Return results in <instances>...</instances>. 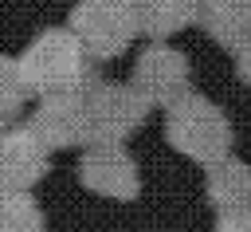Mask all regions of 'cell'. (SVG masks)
<instances>
[{"label": "cell", "instance_id": "6da1fadb", "mask_svg": "<svg viewBox=\"0 0 251 232\" xmlns=\"http://www.w3.org/2000/svg\"><path fill=\"white\" fill-rule=\"evenodd\" d=\"M20 67V79L27 87V94H63V90H82L90 87L98 75L86 59V51L78 47V39L67 31V28H47L39 31L24 55L16 59Z\"/></svg>", "mask_w": 251, "mask_h": 232}, {"label": "cell", "instance_id": "7a4b0ae2", "mask_svg": "<svg viewBox=\"0 0 251 232\" xmlns=\"http://www.w3.org/2000/svg\"><path fill=\"white\" fill-rule=\"evenodd\" d=\"M165 138L176 153L200 161V165H216L231 153V122L227 114L204 98V94H188L180 98L176 106H169V118H165Z\"/></svg>", "mask_w": 251, "mask_h": 232}, {"label": "cell", "instance_id": "3957f363", "mask_svg": "<svg viewBox=\"0 0 251 232\" xmlns=\"http://www.w3.org/2000/svg\"><path fill=\"white\" fill-rule=\"evenodd\" d=\"M67 31L78 39L86 59L98 63V59H118L133 43L137 24L126 0H78L71 8Z\"/></svg>", "mask_w": 251, "mask_h": 232}, {"label": "cell", "instance_id": "277c9868", "mask_svg": "<svg viewBox=\"0 0 251 232\" xmlns=\"http://www.w3.org/2000/svg\"><path fill=\"white\" fill-rule=\"evenodd\" d=\"M149 118L145 98L122 83H90L86 87V145H122Z\"/></svg>", "mask_w": 251, "mask_h": 232}, {"label": "cell", "instance_id": "5b68a950", "mask_svg": "<svg viewBox=\"0 0 251 232\" xmlns=\"http://www.w3.org/2000/svg\"><path fill=\"white\" fill-rule=\"evenodd\" d=\"M129 87L145 98L149 110L153 106L169 110V106H176L180 98L192 94V63H188L184 51H176L169 43H149L133 63Z\"/></svg>", "mask_w": 251, "mask_h": 232}, {"label": "cell", "instance_id": "8992f818", "mask_svg": "<svg viewBox=\"0 0 251 232\" xmlns=\"http://www.w3.org/2000/svg\"><path fill=\"white\" fill-rule=\"evenodd\" d=\"M51 169V149L31 126H0V193H27Z\"/></svg>", "mask_w": 251, "mask_h": 232}, {"label": "cell", "instance_id": "52a82bcc", "mask_svg": "<svg viewBox=\"0 0 251 232\" xmlns=\"http://www.w3.org/2000/svg\"><path fill=\"white\" fill-rule=\"evenodd\" d=\"M78 181L110 201H133L141 193V173L126 145H90L78 161Z\"/></svg>", "mask_w": 251, "mask_h": 232}, {"label": "cell", "instance_id": "ba28073f", "mask_svg": "<svg viewBox=\"0 0 251 232\" xmlns=\"http://www.w3.org/2000/svg\"><path fill=\"white\" fill-rule=\"evenodd\" d=\"M47 149H67V145H86V87L82 90H63L47 94L27 122Z\"/></svg>", "mask_w": 251, "mask_h": 232}, {"label": "cell", "instance_id": "9c48e42d", "mask_svg": "<svg viewBox=\"0 0 251 232\" xmlns=\"http://www.w3.org/2000/svg\"><path fill=\"white\" fill-rule=\"evenodd\" d=\"M196 24L235 55L251 43V0H196Z\"/></svg>", "mask_w": 251, "mask_h": 232}, {"label": "cell", "instance_id": "30bf717a", "mask_svg": "<svg viewBox=\"0 0 251 232\" xmlns=\"http://www.w3.org/2000/svg\"><path fill=\"white\" fill-rule=\"evenodd\" d=\"M133 12V24L153 43H165L169 35L184 31L196 20V0H126Z\"/></svg>", "mask_w": 251, "mask_h": 232}, {"label": "cell", "instance_id": "8fae6325", "mask_svg": "<svg viewBox=\"0 0 251 232\" xmlns=\"http://www.w3.org/2000/svg\"><path fill=\"white\" fill-rule=\"evenodd\" d=\"M204 193H208V201L216 204V212L251 208V165L239 161V157H224V161L208 165Z\"/></svg>", "mask_w": 251, "mask_h": 232}, {"label": "cell", "instance_id": "7c38bea8", "mask_svg": "<svg viewBox=\"0 0 251 232\" xmlns=\"http://www.w3.org/2000/svg\"><path fill=\"white\" fill-rule=\"evenodd\" d=\"M43 212L27 193H0V232H43Z\"/></svg>", "mask_w": 251, "mask_h": 232}, {"label": "cell", "instance_id": "4fadbf2b", "mask_svg": "<svg viewBox=\"0 0 251 232\" xmlns=\"http://www.w3.org/2000/svg\"><path fill=\"white\" fill-rule=\"evenodd\" d=\"M24 102H27V87L20 79L16 59L0 55V126H12V118L24 110Z\"/></svg>", "mask_w": 251, "mask_h": 232}, {"label": "cell", "instance_id": "5bb4252c", "mask_svg": "<svg viewBox=\"0 0 251 232\" xmlns=\"http://www.w3.org/2000/svg\"><path fill=\"white\" fill-rule=\"evenodd\" d=\"M212 232H251V208H239V212H220L216 228Z\"/></svg>", "mask_w": 251, "mask_h": 232}, {"label": "cell", "instance_id": "9a60e30c", "mask_svg": "<svg viewBox=\"0 0 251 232\" xmlns=\"http://www.w3.org/2000/svg\"><path fill=\"white\" fill-rule=\"evenodd\" d=\"M235 75L251 87V43H247L243 51H235Z\"/></svg>", "mask_w": 251, "mask_h": 232}]
</instances>
